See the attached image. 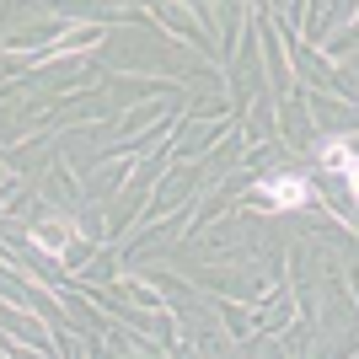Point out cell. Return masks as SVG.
Here are the masks:
<instances>
[{
    "mask_svg": "<svg viewBox=\"0 0 359 359\" xmlns=\"http://www.w3.org/2000/svg\"><path fill=\"white\" fill-rule=\"evenodd\" d=\"M75 236H81V225L65 220V215H54V220H38V225H32V247H38V252H48V257H65V252L75 247Z\"/></svg>",
    "mask_w": 359,
    "mask_h": 359,
    "instance_id": "1",
    "label": "cell"
},
{
    "mask_svg": "<svg viewBox=\"0 0 359 359\" xmlns=\"http://www.w3.org/2000/svg\"><path fill=\"white\" fill-rule=\"evenodd\" d=\"M257 194L269 198V204H279V210H295V204H306V198H311V188H306L300 177H269Z\"/></svg>",
    "mask_w": 359,
    "mask_h": 359,
    "instance_id": "2",
    "label": "cell"
},
{
    "mask_svg": "<svg viewBox=\"0 0 359 359\" xmlns=\"http://www.w3.org/2000/svg\"><path fill=\"white\" fill-rule=\"evenodd\" d=\"M322 161H327L332 172L354 188V150H348V140H327V145H322Z\"/></svg>",
    "mask_w": 359,
    "mask_h": 359,
    "instance_id": "3",
    "label": "cell"
}]
</instances>
